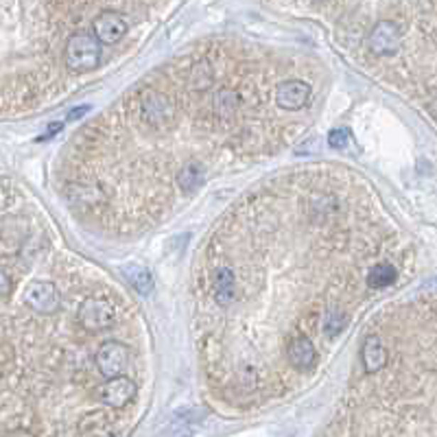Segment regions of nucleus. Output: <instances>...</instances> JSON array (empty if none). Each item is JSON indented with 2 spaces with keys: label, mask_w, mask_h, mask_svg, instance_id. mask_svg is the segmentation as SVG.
<instances>
[{
  "label": "nucleus",
  "mask_w": 437,
  "mask_h": 437,
  "mask_svg": "<svg viewBox=\"0 0 437 437\" xmlns=\"http://www.w3.org/2000/svg\"><path fill=\"white\" fill-rule=\"evenodd\" d=\"M103 48L92 33H75L64 48L66 66L72 72H90L101 64Z\"/></svg>",
  "instance_id": "1"
},
{
  "label": "nucleus",
  "mask_w": 437,
  "mask_h": 437,
  "mask_svg": "<svg viewBox=\"0 0 437 437\" xmlns=\"http://www.w3.org/2000/svg\"><path fill=\"white\" fill-rule=\"evenodd\" d=\"M140 119L149 127H166L175 119V103L164 92L149 90L140 99Z\"/></svg>",
  "instance_id": "2"
},
{
  "label": "nucleus",
  "mask_w": 437,
  "mask_h": 437,
  "mask_svg": "<svg viewBox=\"0 0 437 437\" xmlns=\"http://www.w3.org/2000/svg\"><path fill=\"white\" fill-rule=\"evenodd\" d=\"M136 394H138V387L127 376L107 378V383L99 385L95 392L97 400L105 406H112V409H123V406L134 402Z\"/></svg>",
  "instance_id": "3"
},
{
  "label": "nucleus",
  "mask_w": 437,
  "mask_h": 437,
  "mask_svg": "<svg viewBox=\"0 0 437 437\" xmlns=\"http://www.w3.org/2000/svg\"><path fill=\"white\" fill-rule=\"evenodd\" d=\"M400 46H402V28L396 22L381 20L374 24V28L369 31V38H367V48L376 57L394 55L400 50Z\"/></svg>",
  "instance_id": "4"
},
{
  "label": "nucleus",
  "mask_w": 437,
  "mask_h": 437,
  "mask_svg": "<svg viewBox=\"0 0 437 437\" xmlns=\"http://www.w3.org/2000/svg\"><path fill=\"white\" fill-rule=\"evenodd\" d=\"M97 367L105 378H119L125 376L129 365V350L119 341H107L97 350Z\"/></svg>",
  "instance_id": "5"
},
{
  "label": "nucleus",
  "mask_w": 437,
  "mask_h": 437,
  "mask_svg": "<svg viewBox=\"0 0 437 437\" xmlns=\"http://www.w3.org/2000/svg\"><path fill=\"white\" fill-rule=\"evenodd\" d=\"M79 324L87 330V333H101L105 328H109L116 319V311L109 302L105 300H85L79 306Z\"/></svg>",
  "instance_id": "6"
},
{
  "label": "nucleus",
  "mask_w": 437,
  "mask_h": 437,
  "mask_svg": "<svg viewBox=\"0 0 437 437\" xmlns=\"http://www.w3.org/2000/svg\"><path fill=\"white\" fill-rule=\"evenodd\" d=\"M22 302L40 313V315H50L55 313L57 308H60V291H57L55 284L50 282H31L26 288H24V293H22Z\"/></svg>",
  "instance_id": "7"
},
{
  "label": "nucleus",
  "mask_w": 437,
  "mask_h": 437,
  "mask_svg": "<svg viewBox=\"0 0 437 437\" xmlns=\"http://www.w3.org/2000/svg\"><path fill=\"white\" fill-rule=\"evenodd\" d=\"M127 33V20L119 11H103L92 22V36L103 44H119Z\"/></svg>",
  "instance_id": "8"
},
{
  "label": "nucleus",
  "mask_w": 437,
  "mask_h": 437,
  "mask_svg": "<svg viewBox=\"0 0 437 437\" xmlns=\"http://www.w3.org/2000/svg\"><path fill=\"white\" fill-rule=\"evenodd\" d=\"M311 101V85L302 79H288L276 87V103L282 109H302Z\"/></svg>",
  "instance_id": "9"
},
{
  "label": "nucleus",
  "mask_w": 437,
  "mask_h": 437,
  "mask_svg": "<svg viewBox=\"0 0 437 437\" xmlns=\"http://www.w3.org/2000/svg\"><path fill=\"white\" fill-rule=\"evenodd\" d=\"M286 359L296 369H311L317 363V347L313 341L304 335H298L291 339L286 347Z\"/></svg>",
  "instance_id": "10"
},
{
  "label": "nucleus",
  "mask_w": 437,
  "mask_h": 437,
  "mask_svg": "<svg viewBox=\"0 0 437 437\" xmlns=\"http://www.w3.org/2000/svg\"><path fill=\"white\" fill-rule=\"evenodd\" d=\"M361 361H363L365 372L369 374L381 372L387 365V347L381 341V337H376V335L365 337L363 347H361Z\"/></svg>",
  "instance_id": "11"
},
{
  "label": "nucleus",
  "mask_w": 437,
  "mask_h": 437,
  "mask_svg": "<svg viewBox=\"0 0 437 437\" xmlns=\"http://www.w3.org/2000/svg\"><path fill=\"white\" fill-rule=\"evenodd\" d=\"M237 298V278L230 267H219L215 271V300L219 306H230Z\"/></svg>",
  "instance_id": "12"
},
{
  "label": "nucleus",
  "mask_w": 437,
  "mask_h": 437,
  "mask_svg": "<svg viewBox=\"0 0 437 437\" xmlns=\"http://www.w3.org/2000/svg\"><path fill=\"white\" fill-rule=\"evenodd\" d=\"M203 180H206V168L201 162H186L178 173V184L186 195L195 193L203 184Z\"/></svg>",
  "instance_id": "13"
},
{
  "label": "nucleus",
  "mask_w": 437,
  "mask_h": 437,
  "mask_svg": "<svg viewBox=\"0 0 437 437\" xmlns=\"http://www.w3.org/2000/svg\"><path fill=\"white\" fill-rule=\"evenodd\" d=\"M79 433H81V437H109L112 435V420L103 411L90 414L79 424Z\"/></svg>",
  "instance_id": "14"
},
{
  "label": "nucleus",
  "mask_w": 437,
  "mask_h": 437,
  "mask_svg": "<svg viewBox=\"0 0 437 437\" xmlns=\"http://www.w3.org/2000/svg\"><path fill=\"white\" fill-rule=\"evenodd\" d=\"M398 278V271L394 265H389V262H378V265H374L369 271H367V284L372 288H385L389 284H394Z\"/></svg>",
  "instance_id": "15"
},
{
  "label": "nucleus",
  "mask_w": 437,
  "mask_h": 437,
  "mask_svg": "<svg viewBox=\"0 0 437 437\" xmlns=\"http://www.w3.org/2000/svg\"><path fill=\"white\" fill-rule=\"evenodd\" d=\"M123 271H125V278L129 280V284L138 291V293H142V296L151 293V288H153V278H151L149 269L138 267V265H127Z\"/></svg>",
  "instance_id": "16"
},
{
  "label": "nucleus",
  "mask_w": 437,
  "mask_h": 437,
  "mask_svg": "<svg viewBox=\"0 0 437 437\" xmlns=\"http://www.w3.org/2000/svg\"><path fill=\"white\" fill-rule=\"evenodd\" d=\"M241 105V99L234 90H219L215 92V99H212V107L219 116H223V119H230L232 114H234Z\"/></svg>",
  "instance_id": "17"
},
{
  "label": "nucleus",
  "mask_w": 437,
  "mask_h": 437,
  "mask_svg": "<svg viewBox=\"0 0 437 437\" xmlns=\"http://www.w3.org/2000/svg\"><path fill=\"white\" fill-rule=\"evenodd\" d=\"M345 326H347V315H345L343 311H339V308H330V311L324 315V319H322V333H324V337H328V339L341 335Z\"/></svg>",
  "instance_id": "18"
},
{
  "label": "nucleus",
  "mask_w": 437,
  "mask_h": 437,
  "mask_svg": "<svg viewBox=\"0 0 437 437\" xmlns=\"http://www.w3.org/2000/svg\"><path fill=\"white\" fill-rule=\"evenodd\" d=\"M350 140H352V136H350V131L345 127H337L328 134V144L333 149H345Z\"/></svg>",
  "instance_id": "19"
},
{
  "label": "nucleus",
  "mask_w": 437,
  "mask_h": 437,
  "mask_svg": "<svg viewBox=\"0 0 437 437\" xmlns=\"http://www.w3.org/2000/svg\"><path fill=\"white\" fill-rule=\"evenodd\" d=\"M87 112H90V105H77V107H72L70 112H68V121H79L81 116H85Z\"/></svg>",
  "instance_id": "20"
},
{
  "label": "nucleus",
  "mask_w": 437,
  "mask_h": 437,
  "mask_svg": "<svg viewBox=\"0 0 437 437\" xmlns=\"http://www.w3.org/2000/svg\"><path fill=\"white\" fill-rule=\"evenodd\" d=\"M9 288H11V280H9V276L3 269H0V298L7 296Z\"/></svg>",
  "instance_id": "21"
},
{
  "label": "nucleus",
  "mask_w": 437,
  "mask_h": 437,
  "mask_svg": "<svg viewBox=\"0 0 437 437\" xmlns=\"http://www.w3.org/2000/svg\"><path fill=\"white\" fill-rule=\"evenodd\" d=\"M7 437H36L31 431H14V433H9Z\"/></svg>",
  "instance_id": "22"
},
{
  "label": "nucleus",
  "mask_w": 437,
  "mask_h": 437,
  "mask_svg": "<svg viewBox=\"0 0 437 437\" xmlns=\"http://www.w3.org/2000/svg\"><path fill=\"white\" fill-rule=\"evenodd\" d=\"M5 206H7V195H5L3 186H0V210H3Z\"/></svg>",
  "instance_id": "23"
},
{
  "label": "nucleus",
  "mask_w": 437,
  "mask_h": 437,
  "mask_svg": "<svg viewBox=\"0 0 437 437\" xmlns=\"http://www.w3.org/2000/svg\"><path fill=\"white\" fill-rule=\"evenodd\" d=\"M315 3H324V0H315Z\"/></svg>",
  "instance_id": "24"
}]
</instances>
